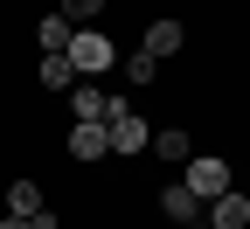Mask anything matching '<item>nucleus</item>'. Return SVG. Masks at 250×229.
<instances>
[{"mask_svg": "<svg viewBox=\"0 0 250 229\" xmlns=\"http://www.w3.org/2000/svg\"><path fill=\"white\" fill-rule=\"evenodd\" d=\"M111 62H118V42L104 35V28H77V35H70V70H77L83 83H98Z\"/></svg>", "mask_w": 250, "mask_h": 229, "instance_id": "obj_1", "label": "nucleus"}, {"mask_svg": "<svg viewBox=\"0 0 250 229\" xmlns=\"http://www.w3.org/2000/svg\"><path fill=\"white\" fill-rule=\"evenodd\" d=\"M104 132H111V153H118V160H132V153L153 146V125L125 104V97H111V104H104Z\"/></svg>", "mask_w": 250, "mask_h": 229, "instance_id": "obj_2", "label": "nucleus"}, {"mask_svg": "<svg viewBox=\"0 0 250 229\" xmlns=\"http://www.w3.org/2000/svg\"><path fill=\"white\" fill-rule=\"evenodd\" d=\"M181 187L208 208L215 194H229V187H236V181H229V160H223V153H195V160H188V174H181Z\"/></svg>", "mask_w": 250, "mask_h": 229, "instance_id": "obj_3", "label": "nucleus"}, {"mask_svg": "<svg viewBox=\"0 0 250 229\" xmlns=\"http://www.w3.org/2000/svg\"><path fill=\"white\" fill-rule=\"evenodd\" d=\"M70 160H77V167L111 160V132H104V118H70Z\"/></svg>", "mask_w": 250, "mask_h": 229, "instance_id": "obj_4", "label": "nucleus"}, {"mask_svg": "<svg viewBox=\"0 0 250 229\" xmlns=\"http://www.w3.org/2000/svg\"><path fill=\"white\" fill-rule=\"evenodd\" d=\"M139 49L167 62V56H181V49H188V28H181L174 14H160V21H146V42H139Z\"/></svg>", "mask_w": 250, "mask_h": 229, "instance_id": "obj_5", "label": "nucleus"}, {"mask_svg": "<svg viewBox=\"0 0 250 229\" xmlns=\"http://www.w3.org/2000/svg\"><path fill=\"white\" fill-rule=\"evenodd\" d=\"M146 153H153V160H167V167H188V160H195V139H188V125H160Z\"/></svg>", "mask_w": 250, "mask_h": 229, "instance_id": "obj_6", "label": "nucleus"}, {"mask_svg": "<svg viewBox=\"0 0 250 229\" xmlns=\"http://www.w3.org/2000/svg\"><path fill=\"white\" fill-rule=\"evenodd\" d=\"M208 229H250V194L243 187L215 194V202H208Z\"/></svg>", "mask_w": 250, "mask_h": 229, "instance_id": "obj_7", "label": "nucleus"}, {"mask_svg": "<svg viewBox=\"0 0 250 229\" xmlns=\"http://www.w3.org/2000/svg\"><path fill=\"white\" fill-rule=\"evenodd\" d=\"M160 215H167V222H188V229H195V222H208V208H202L181 181H174V187H160Z\"/></svg>", "mask_w": 250, "mask_h": 229, "instance_id": "obj_8", "label": "nucleus"}, {"mask_svg": "<svg viewBox=\"0 0 250 229\" xmlns=\"http://www.w3.org/2000/svg\"><path fill=\"white\" fill-rule=\"evenodd\" d=\"M42 208H49V202H42V187L28 181V174H14V181H7V215H21V222H35Z\"/></svg>", "mask_w": 250, "mask_h": 229, "instance_id": "obj_9", "label": "nucleus"}, {"mask_svg": "<svg viewBox=\"0 0 250 229\" xmlns=\"http://www.w3.org/2000/svg\"><path fill=\"white\" fill-rule=\"evenodd\" d=\"M70 35H77V28L62 21V14H42V21H35V42H42V56H70Z\"/></svg>", "mask_w": 250, "mask_h": 229, "instance_id": "obj_10", "label": "nucleus"}, {"mask_svg": "<svg viewBox=\"0 0 250 229\" xmlns=\"http://www.w3.org/2000/svg\"><path fill=\"white\" fill-rule=\"evenodd\" d=\"M104 104H111V97L98 83H70V118H104Z\"/></svg>", "mask_w": 250, "mask_h": 229, "instance_id": "obj_11", "label": "nucleus"}, {"mask_svg": "<svg viewBox=\"0 0 250 229\" xmlns=\"http://www.w3.org/2000/svg\"><path fill=\"white\" fill-rule=\"evenodd\" d=\"M35 83H42V90H70V83H77L70 56H42V62H35Z\"/></svg>", "mask_w": 250, "mask_h": 229, "instance_id": "obj_12", "label": "nucleus"}, {"mask_svg": "<svg viewBox=\"0 0 250 229\" xmlns=\"http://www.w3.org/2000/svg\"><path fill=\"white\" fill-rule=\"evenodd\" d=\"M56 14L70 21V28H98V14H104V0H62Z\"/></svg>", "mask_w": 250, "mask_h": 229, "instance_id": "obj_13", "label": "nucleus"}, {"mask_svg": "<svg viewBox=\"0 0 250 229\" xmlns=\"http://www.w3.org/2000/svg\"><path fill=\"white\" fill-rule=\"evenodd\" d=\"M125 77H132V83H153V77H160V56L132 49V56H125Z\"/></svg>", "mask_w": 250, "mask_h": 229, "instance_id": "obj_14", "label": "nucleus"}, {"mask_svg": "<svg viewBox=\"0 0 250 229\" xmlns=\"http://www.w3.org/2000/svg\"><path fill=\"white\" fill-rule=\"evenodd\" d=\"M0 229H28V222H21V215H0Z\"/></svg>", "mask_w": 250, "mask_h": 229, "instance_id": "obj_15", "label": "nucleus"}]
</instances>
